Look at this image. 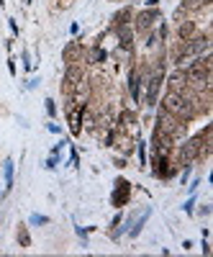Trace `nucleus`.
Wrapping results in <instances>:
<instances>
[{
  "mask_svg": "<svg viewBox=\"0 0 213 257\" xmlns=\"http://www.w3.org/2000/svg\"><path fill=\"white\" fill-rule=\"evenodd\" d=\"M162 108L167 113L177 116L180 121H187L195 116V108H193V100H190L185 93H175V90H167V95L162 98Z\"/></svg>",
  "mask_w": 213,
  "mask_h": 257,
  "instance_id": "f257e3e1",
  "label": "nucleus"
},
{
  "mask_svg": "<svg viewBox=\"0 0 213 257\" xmlns=\"http://www.w3.org/2000/svg\"><path fill=\"white\" fill-rule=\"evenodd\" d=\"M157 132H162L164 137H169L172 142H180L185 137V121H180L177 116L167 113L164 108L159 111V118H157Z\"/></svg>",
  "mask_w": 213,
  "mask_h": 257,
  "instance_id": "f03ea898",
  "label": "nucleus"
},
{
  "mask_svg": "<svg viewBox=\"0 0 213 257\" xmlns=\"http://www.w3.org/2000/svg\"><path fill=\"white\" fill-rule=\"evenodd\" d=\"M167 88L175 93H185L187 90V72L185 70H175L172 75L167 77Z\"/></svg>",
  "mask_w": 213,
  "mask_h": 257,
  "instance_id": "7ed1b4c3",
  "label": "nucleus"
},
{
  "mask_svg": "<svg viewBox=\"0 0 213 257\" xmlns=\"http://www.w3.org/2000/svg\"><path fill=\"white\" fill-rule=\"evenodd\" d=\"M154 18H157V11H144L141 16H136V31L146 34L149 29L154 26Z\"/></svg>",
  "mask_w": 213,
  "mask_h": 257,
  "instance_id": "20e7f679",
  "label": "nucleus"
},
{
  "mask_svg": "<svg viewBox=\"0 0 213 257\" xmlns=\"http://www.w3.org/2000/svg\"><path fill=\"white\" fill-rule=\"evenodd\" d=\"M177 34H180V41H187V39L198 36V26H195V21H193V18H190V21H180Z\"/></svg>",
  "mask_w": 213,
  "mask_h": 257,
  "instance_id": "39448f33",
  "label": "nucleus"
},
{
  "mask_svg": "<svg viewBox=\"0 0 213 257\" xmlns=\"http://www.w3.org/2000/svg\"><path fill=\"white\" fill-rule=\"evenodd\" d=\"M129 183H126V180H118L116 183V193H113V203L116 206H123L126 201H129Z\"/></svg>",
  "mask_w": 213,
  "mask_h": 257,
  "instance_id": "423d86ee",
  "label": "nucleus"
},
{
  "mask_svg": "<svg viewBox=\"0 0 213 257\" xmlns=\"http://www.w3.org/2000/svg\"><path fill=\"white\" fill-rule=\"evenodd\" d=\"M82 54H85V49H82L80 44H70L67 52H65V59H67L70 64H77V59H80Z\"/></svg>",
  "mask_w": 213,
  "mask_h": 257,
  "instance_id": "0eeeda50",
  "label": "nucleus"
},
{
  "mask_svg": "<svg viewBox=\"0 0 213 257\" xmlns=\"http://www.w3.org/2000/svg\"><path fill=\"white\" fill-rule=\"evenodd\" d=\"M18 242L24 244V247H29V234H26V229H21V231H18Z\"/></svg>",
  "mask_w": 213,
  "mask_h": 257,
  "instance_id": "6e6552de",
  "label": "nucleus"
}]
</instances>
